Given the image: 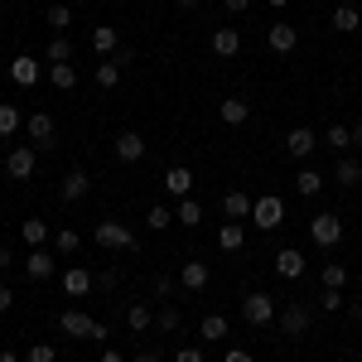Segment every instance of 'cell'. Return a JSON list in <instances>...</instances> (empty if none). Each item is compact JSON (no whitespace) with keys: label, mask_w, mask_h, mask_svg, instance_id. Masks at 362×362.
Returning a JSON list of instances; mask_svg holds the SVG:
<instances>
[{"label":"cell","mask_w":362,"mask_h":362,"mask_svg":"<svg viewBox=\"0 0 362 362\" xmlns=\"http://www.w3.org/2000/svg\"><path fill=\"white\" fill-rule=\"evenodd\" d=\"M10 266H15V251H10V247H0V271H10Z\"/></svg>","instance_id":"cell-46"},{"label":"cell","mask_w":362,"mask_h":362,"mask_svg":"<svg viewBox=\"0 0 362 362\" xmlns=\"http://www.w3.org/2000/svg\"><path fill=\"white\" fill-rule=\"evenodd\" d=\"M68 25H73V10H68L63 0H54V5H49V29H68Z\"/></svg>","instance_id":"cell-38"},{"label":"cell","mask_w":362,"mask_h":362,"mask_svg":"<svg viewBox=\"0 0 362 362\" xmlns=\"http://www.w3.org/2000/svg\"><path fill=\"white\" fill-rule=\"evenodd\" d=\"M92 242L107 247V251H131V256L140 251V237L126 223H97V227H92Z\"/></svg>","instance_id":"cell-2"},{"label":"cell","mask_w":362,"mask_h":362,"mask_svg":"<svg viewBox=\"0 0 362 362\" xmlns=\"http://www.w3.org/2000/svg\"><path fill=\"white\" fill-rule=\"evenodd\" d=\"M20 237H25L29 247H44V242H49V223H44V218H29V223L20 227Z\"/></svg>","instance_id":"cell-31"},{"label":"cell","mask_w":362,"mask_h":362,"mask_svg":"<svg viewBox=\"0 0 362 362\" xmlns=\"http://www.w3.org/2000/svg\"><path fill=\"white\" fill-rule=\"evenodd\" d=\"M150 324H155L150 305H126V329H131V334H145Z\"/></svg>","instance_id":"cell-28"},{"label":"cell","mask_w":362,"mask_h":362,"mask_svg":"<svg viewBox=\"0 0 362 362\" xmlns=\"http://www.w3.org/2000/svg\"><path fill=\"white\" fill-rule=\"evenodd\" d=\"M174 223H179V227H198V223H203V203H198V198H179Z\"/></svg>","instance_id":"cell-24"},{"label":"cell","mask_w":362,"mask_h":362,"mask_svg":"<svg viewBox=\"0 0 362 362\" xmlns=\"http://www.w3.org/2000/svg\"><path fill=\"white\" fill-rule=\"evenodd\" d=\"M112 150H116V160H121V165H136L140 155H145V140H140L136 131H121V136H116V145H112Z\"/></svg>","instance_id":"cell-12"},{"label":"cell","mask_w":362,"mask_h":362,"mask_svg":"<svg viewBox=\"0 0 362 362\" xmlns=\"http://www.w3.org/2000/svg\"><path fill=\"white\" fill-rule=\"evenodd\" d=\"M78 247H83V237H78L73 227H63V232H54V251H58V256H73Z\"/></svg>","instance_id":"cell-33"},{"label":"cell","mask_w":362,"mask_h":362,"mask_svg":"<svg viewBox=\"0 0 362 362\" xmlns=\"http://www.w3.org/2000/svg\"><path fill=\"white\" fill-rule=\"evenodd\" d=\"M358 285H362V271H358Z\"/></svg>","instance_id":"cell-54"},{"label":"cell","mask_w":362,"mask_h":362,"mask_svg":"<svg viewBox=\"0 0 362 362\" xmlns=\"http://www.w3.org/2000/svg\"><path fill=\"white\" fill-rule=\"evenodd\" d=\"M251 203H256V198H247L242 189H232V194L223 198V213L232 218V223H242V218H251Z\"/></svg>","instance_id":"cell-22"},{"label":"cell","mask_w":362,"mask_h":362,"mask_svg":"<svg viewBox=\"0 0 362 362\" xmlns=\"http://www.w3.org/2000/svg\"><path fill=\"white\" fill-rule=\"evenodd\" d=\"M319 300H324V309H329V314H338V309H348V300H343V290H324Z\"/></svg>","instance_id":"cell-41"},{"label":"cell","mask_w":362,"mask_h":362,"mask_svg":"<svg viewBox=\"0 0 362 362\" xmlns=\"http://www.w3.org/2000/svg\"><path fill=\"white\" fill-rule=\"evenodd\" d=\"M58 334L107 343V324H102V319H92V314H83V309H63V314H58Z\"/></svg>","instance_id":"cell-1"},{"label":"cell","mask_w":362,"mask_h":362,"mask_svg":"<svg viewBox=\"0 0 362 362\" xmlns=\"http://www.w3.org/2000/svg\"><path fill=\"white\" fill-rule=\"evenodd\" d=\"M174 362H203V348H179Z\"/></svg>","instance_id":"cell-43"},{"label":"cell","mask_w":362,"mask_h":362,"mask_svg":"<svg viewBox=\"0 0 362 362\" xmlns=\"http://www.w3.org/2000/svg\"><path fill=\"white\" fill-rule=\"evenodd\" d=\"M49 63H73V44H68L63 34H54V39H49Z\"/></svg>","instance_id":"cell-36"},{"label":"cell","mask_w":362,"mask_h":362,"mask_svg":"<svg viewBox=\"0 0 362 362\" xmlns=\"http://www.w3.org/2000/svg\"><path fill=\"white\" fill-rule=\"evenodd\" d=\"M223 362H256V358H251L247 348H232V353H227V358H223Z\"/></svg>","instance_id":"cell-45"},{"label":"cell","mask_w":362,"mask_h":362,"mask_svg":"<svg viewBox=\"0 0 362 362\" xmlns=\"http://www.w3.org/2000/svg\"><path fill=\"white\" fill-rule=\"evenodd\" d=\"M198 334L208 338V343H218V338H227V319H223V314H208V319H203V329H198Z\"/></svg>","instance_id":"cell-35"},{"label":"cell","mask_w":362,"mask_h":362,"mask_svg":"<svg viewBox=\"0 0 362 362\" xmlns=\"http://www.w3.org/2000/svg\"><path fill=\"white\" fill-rule=\"evenodd\" d=\"M39 165V155H34V145H15L10 155H5V169H10V179H29Z\"/></svg>","instance_id":"cell-9"},{"label":"cell","mask_w":362,"mask_h":362,"mask_svg":"<svg viewBox=\"0 0 362 362\" xmlns=\"http://www.w3.org/2000/svg\"><path fill=\"white\" fill-rule=\"evenodd\" d=\"M276 319H280V334L285 338H305L309 334V309L305 305H285Z\"/></svg>","instance_id":"cell-7"},{"label":"cell","mask_w":362,"mask_h":362,"mask_svg":"<svg viewBox=\"0 0 362 362\" xmlns=\"http://www.w3.org/2000/svg\"><path fill=\"white\" fill-rule=\"evenodd\" d=\"M131 362H165V358H160V353H136Z\"/></svg>","instance_id":"cell-48"},{"label":"cell","mask_w":362,"mask_h":362,"mask_svg":"<svg viewBox=\"0 0 362 362\" xmlns=\"http://www.w3.org/2000/svg\"><path fill=\"white\" fill-rule=\"evenodd\" d=\"M237 49H242V34L237 29H213V54L218 58H232Z\"/></svg>","instance_id":"cell-23"},{"label":"cell","mask_w":362,"mask_h":362,"mask_svg":"<svg viewBox=\"0 0 362 362\" xmlns=\"http://www.w3.org/2000/svg\"><path fill=\"white\" fill-rule=\"evenodd\" d=\"M25 126V116H20V107H0V140H10L15 131Z\"/></svg>","instance_id":"cell-32"},{"label":"cell","mask_w":362,"mask_h":362,"mask_svg":"<svg viewBox=\"0 0 362 362\" xmlns=\"http://www.w3.org/2000/svg\"><path fill=\"white\" fill-rule=\"evenodd\" d=\"M334 179L343 184V189H358V184H362V165L343 155V160H338V169H334Z\"/></svg>","instance_id":"cell-27"},{"label":"cell","mask_w":362,"mask_h":362,"mask_svg":"<svg viewBox=\"0 0 362 362\" xmlns=\"http://www.w3.org/2000/svg\"><path fill=\"white\" fill-rule=\"evenodd\" d=\"M223 5H227V10H232V15H242V10H247L251 0H223Z\"/></svg>","instance_id":"cell-47"},{"label":"cell","mask_w":362,"mask_h":362,"mask_svg":"<svg viewBox=\"0 0 362 362\" xmlns=\"http://www.w3.org/2000/svg\"><path fill=\"white\" fill-rule=\"evenodd\" d=\"M25 271H29V280H49V276H54V251L34 247V251L25 256Z\"/></svg>","instance_id":"cell-14"},{"label":"cell","mask_w":362,"mask_h":362,"mask_svg":"<svg viewBox=\"0 0 362 362\" xmlns=\"http://www.w3.org/2000/svg\"><path fill=\"white\" fill-rule=\"evenodd\" d=\"M314 150H319V136H314L309 126H295V131L285 136V155H290V160H309Z\"/></svg>","instance_id":"cell-6"},{"label":"cell","mask_w":362,"mask_h":362,"mask_svg":"<svg viewBox=\"0 0 362 362\" xmlns=\"http://www.w3.org/2000/svg\"><path fill=\"white\" fill-rule=\"evenodd\" d=\"M25 362H54V343H34Z\"/></svg>","instance_id":"cell-42"},{"label":"cell","mask_w":362,"mask_h":362,"mask_svg":"<svg viewBox=\"0 0 362 362\" xmlns=\"http://www.w3.org/2000/svg\"><path fill=\"white\" fill-rule=\"evenodd\" d=\"M266 44H271V49H276V54H290V49H295V44H300V34H295V29L285 25V20H276V25L266 29Z\"/></svg>","instance_id":"cell-16"},{"label":"cell","mask_w":362,"mask_h":362,"mask_svg":"<svg viewBox=\"0 0 362 362\" xmlns=\"http://www.w3.org/2000/svg\"><path fill=\"white\" fill-rule=\"evenodd\" d=\"M87 290H92V271H83V266H73V271H63V295H73V300H83Z\"/></svg>","instance_id":"cell-19"},{"label":"cell","mask_w":362,"mask_h":362,"mask_svg":"<svg viewBox=\"0 0 362 362\" xmlns=\"http://www.w3.org/2000/svg\"><path fill=\"white\" fill-rule=\"evenodd\" d=\"M266 5H276V10H285V5H290V0H266Z\"/></svg>","instance_id":"cell-53"},{"label":"cell","mask_w":362,"mask_h":362,"mask_svg":"<svg viewBox=\"0 0 362 362\" xmlns=\"http://www.w3.org/2000/svg\"><path fill=\"white\" fill-rule=\"evenodd\" d=\"M25 131H29V140H34V150L54 145V136H58V126H54V116H49V112H34L25 121Z\"/></svg>","instance_id":"cell-8"},{"label":"cell","mask_w":362,"mask_h":362,"mask_svg":"<svg viewBox=\"0 0 362 362\" xmlns=\"http://www.w3.org/2000/svg\"><path fill=\"white\" fill-rule=\"evenodd\" d=\"M87 194H92V179H87V169H68V174H63V198H68V203H83Z\"/></svg>","instance_id":"cell-13"},{"label":"cell","mask_w":362,"mask_h":362,"mask_svg":"<svg viewBox=\"0 0 362 362\" xmlns=\"http://www.w3.org/2000/svg\"><path fill=\"white\" fill-rule=\"evenodd\" d=\"M343 280H348V271H343L338 261H329V266H324V290H343Z\"/></svg>","instance_id":"cell-40"},{"label":"cell","mask_w":362,"mask_h":362,"mask_svg":"<svg viewBox=\"0 0 362 362\" xmlns=\"http://www.w3.org/2000/svg\"><path fill=\"white\" fill-rule=\"evenodd\" d=\"M295 189H300L305 198H319V194H324V174H319V169H300Z\"/></svg>","instance_id":"cell-30"},{"label":"cell","mask_w":362,"mask_h":362,"mask_svg":"<svg viewBox=\"0 0 362 362\" xmlns=\"http://www.w3.org/2000/svg\"><path fill=\"white\" fill-rule=\"evenodd\" d=\"M0 362H20V358H15V353H10V348H0Z\"/></svg>","instance_id":"cell-52"},{"label":"cell","mask_w":362,"mask_h":362,"mask_svg":"<svg viewBox=\"0 0 362 362\" xmlns=\"http://www.w3.org/2000/svg\"><path fill=\"white\" fill-rule=\"evenodd\" d=\"M348 314H353V319H362V300H353V305H348Z\"/></svg>","instance_id":"cell-51"},{"label":"cell","mask_w":362,"mask_h":362,"mask_svg":"<svg viewBox=\"0 0 362 362\" xmlns=\"http://www.w3.org/2000/svg\"><path fill=\"white\" fill-rule=\"evenodd\" d=\"M169 223H174V213H169L165 203H155V208H150V213H145V227H155V232H165Z\"/></svg>","instance_id":"cell-37"},{"label":"cell","mask_w":362,"mask_h":362,"mask_svg":"<svg viewBox=\"0 0 362 362\" xmlns=\"http://www.w3.org/2000/svg\"><path fill=\"white\" fill-rule=\"evenodd\" d=\"M309 237H314V247H338L343 242V223H338L334 213H319V218H309Z\"/></svg>","instance_id":"cell-5"},{"label":"cell","mask_w":362,"mask_h":362,"mask_svg":"<svg viewBox=\"0 0 362 362\" xmlns=\"http://www.w3.org/2000/svg\"><path fill=\"white\" fill-rule=\"evenodd\" d=\"M208 280H213V271H208V261H184V271H179V285L184 290H208Z\"/></svg>","instance_id":"cell-11"},{"label":"cell","mask_w":362,"mask_h":362,"mask_svg":"<svg viewBox=\"0 0 362 362\" xmlns=\"http://www.w3.org/2000/svg\"><path fill=\"white\" fill-rule=\"evenodd\" d=\"M218 116H223L227 126H242V121H247V116H251V107H247V97H227L223 107H218Z\"/></svg>","instance_id":"cell-25"},{"label":"cell","mask_w":362,"mask_h":362,"mask_svg":"<svg viewBox=\"0 0 362 362\" xmlns=\"http://www.w3.org/2000/svg\"><path fill=\"white\" fill-rule=\"evenodd\" d=\"M348 136H353V145H362V121H358V126H348Z\"/></svg>","instance_id":"cell-49"},{"label":"cell","mask_w":362,"mask_h":362,"mask_svg":"<svg viewBox=\"0 0 362 362\" xmlns=\"http://www.w3.org/2000/svg\"><path fill=\"white\" fill-rule=\"evenodd\" d=\"M329 25H334L338 34H358V29H362V10H358V5H338Z\"/></svg>","instance_id":"cell-21"},{"label":"cell","mask_w":362,"mask_h":362,"mask_svg":"<svg viewBox=\"0 0 362 362\" xmlns=\"http://www.w3.org/2000/svg\"><path fill=\"white\" fill-rule=\"evenodd\" d=\"M10 78H15V87H34L39 83V63H34L29 54H20L15 63H10Z\"/></svg>","instance_id":"cell-20"},{"label":"cell","mask_w":362,"mask_h":362,"mask_svg":"<svg viewBox=\"0 0 362 362\" xmlns=\"http://www.w3.org/2000/svg\"><path fill=\"white\" fill-rule=\"evenodd\" d=\"M102 362H126V358H121L116 348H107V353H102Z\"/></svg>","instance_id":"cell-50"},{"label":"cell","mask_w":362,"mask_h":362,"mask_svg":"<svg viewBox=\"0 0 362 362\" xmlns=\"http://www.w3.org/2000/svg\"><path fill=\"white\" fill-rule=\"evenodd\" d=\"M242 242H247V227H242V223H223L218 247H223V251H242Z\"/></svg>","instance_id":"cell-29"},{"label":"cell","mask_w":362,"mask_h":362,"mask_svg":"<svg viewBox=\"0 0 362 362\" xmlns=\"http://www.w3.org/2000/svg\"><path fill=\"white\" fill-rule=\"evenodd\" d=\"M49 78H54L58 92H73V87H78V68H73V63H49Z\"/></svg>","instance_id":"cell-26"},{"label":"cell","mask_w":362,"mask_h":362,"mask_svg":"<svg viewBox=\"0 0 362 362\" xmlns=\"http://www.w3.org/2000/svg\"><path fill=\"white\" fill-rule=\"evenodd\" d=\"M155 324H160L165 334H179V329H184V314H179V309H174V305H165V309H160V314H155Z\"/></svg>","instance_id":"cell-34"},{"label":"cell","mask_w":362,"mask_h":362,"mask_svg":"<svg viewBox=\"0 0 362 362\" xmlns=\"http://www.w3.org/2000/svg\"><path fill=\"white\" fill-rule=\"evenodd\" d=\"M10 309H15V290H10V285H0V314H10Z\"/></svg>","instance_id":"cell-44"},{"label":"cell","mask_w":362,"mask_h":362,"mask_svg":"<svg viewBox=\"0 0 362 362\" xmlns=\"http://www.w3.org/2000/svg\"><path fill=\"white\" fill-rule=\"evenodd\" d=\"M184 5H194V0H184Z\"/></svg>","instance_id":"cell-55"},{"label":"cell","mask_w":362,"mask_h":362,"mask_svg":"<svg viewBox=\"0 0 362 362\" xmlns=\"http://www.w3.org/2000/svg\"><path fill=\"white\" fill-rule=\"evenodd\" d=\"M126 63H131V54H112V58H102V63H97V73H92V78H97V87H107V92H112V87L121 83V68H126Z\"/></svg>","instance_id":"cell-10"},{"label":"cell","mask_w":362,"mask_h":362,"mask_svg":"<svg viewBox=\"0 0 362 362\" xmlns=\"http://www.w3.org/2000/svg\"><path fill=\"white\" fill-rule=\"evenodd\" d=\"M324 140H329V150H348V145H353L348 126H329V131H324Z\"/></svg>","instance_id":"cell-39"},{"label":"cell","mask_w":362,"mask_h":362,"mask_svg":"<svg viewBox=\"0 0 362 362\" xmlns=\"http://www.w3.org/2000/svg\"><path fill=\"white\" fill-rule=\"evenodd\" d=\"M276 314H280V309H276V300H271L266 290H251L247 300H242V319H247L251 329H266Z\"/></svg>","instance_id":"cell-3"},{"label":"cell","mask_w":362,"mask_h":362,"mask_svg":"<svg viewBox=\"0 0 362 362\" xmlns=\"http://www.w3.org/2000/svg\"><path fill=\"white\" fill-rule=\"evenodd\" d=\"M276 276H280V280H300V276H305V256H300L295 247H285V251L276 256Z\"/></svg>","instance_id":"cell-15"},{"label":"cell","mask_w":362,"mask_h":362,"mask_svg":"<svg viewBox=\"0 0 362 362\" xmlns=\"http://www.w3.org/2000/svg\"><path fill=\"white\" fill-rule=\"evenodd\" d=\"M280 218H285V203H280L276 194H266V198H256V203H251V223L261 227V232H276Z\"/></svg>","instance_id":"cell-4"},{"label":"cell","mask_w":362,"mask_h":362,"mask_svg":"<svg viewBox=\"0 0 362 362\" xmlns=\"http://www.w3.org/2000/svg\"><path fill=\"white\" fill-rule=\"evenodd\" d=\"M165 189H169V198H189V189H194V174H189L184 165L165 169Z\"/></svg>","instance_id":"cell-18"},{"label":"cell","mask_w":362,"mask_h":362,"mask_svg":"<svg viewBox=\"0 0 362 362\" xmlns=\"http://www.w3.org/2000/svg\"><path fill=\"white\" fill-rule=\"evenodd\" d=\"M92 49H97V54H102V58L121 54V34H116L112 25H97V29H92Z\"/></svg>","instance_id":"cell-17"}]
</instances>
